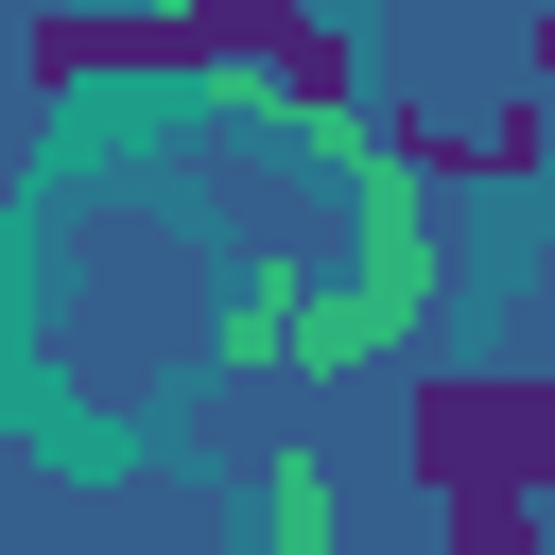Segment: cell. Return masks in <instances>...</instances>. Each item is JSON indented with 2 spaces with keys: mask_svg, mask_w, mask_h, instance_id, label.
<instances>
[{
  "mask_svg": "<svg viewBox=\"0 0 555 555\" xmlns=\"http://www.w3.org/2000/svg\"><path fill=\"white\" fill-rule=\"evenodd\" d=\"M451 555H538V503H451Z\"/></svg>",
  "mask_w": 555,
  "mask_h": 555,
  "instance_id": "3",
  "label": "cell"
},
{
  "mask_svg": "<svg viewBox=\"0 0 555 555\" xmlns=\"http://www.w3.org/2000/svg\"><path fill=\"white\" fill-rule=\"evenodd\" d=\"M225 69H243L295 139H347V121H364V52H347V17H330V0H295V17H278L260 52H225Z\"/></svg>",
  "mask_w": 555,
  "mask_h": 555,
  "instance_id": "2",
  "label": "cell"
},
{
  "mask_svg": "<svg viewBox=\"0 0 555 555\" xmlns=\"http://www.w3.org/2000/svg\"><path fill=\"white\" fill-rule=\"evenodd\" d=\"M555 468V399L503 364V382H416V486L434 503H538Z\"/></svg>",
  "mask_w": 555,
  "mask_h": 555,
  "instance_id": "1",
  "label": "cell"
}]
</instances>
